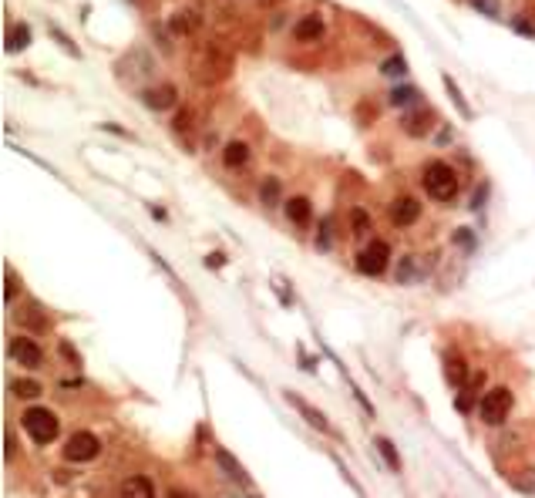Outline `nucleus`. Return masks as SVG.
<instances>
[{
    "mask_svg": "<svg viewBox=\"0 0 535 498\" xmlns=\"http://www.w3.org/2000/svg\"><path fill=\"white\" fill-rule=\"evenodd\" d=\"M101 454V441L94 438L92 431H75L68 444H64V458L68 461H94Z\"/></svg>",
    "mask_w": 535,
    "mask_h": 498,
    "instance_id": "obj_7",
    "label": "nucleus"
},
{
    "mask_svg": "<svg viewBox=\"0 0 535 498\" xmlns=\"http://www.w3.org/2000/svg\"><path fill=\"white\" fill-rule=\"evenodd\" d=\"M101 128H105V132H111V135H128V132H122L118 125H101Z\"/></svg>",
    "mask_w": 535,
    "mask_h": 498,
    "instance_id": "obj_41",
    "label": "nucleus"
},
{
    "mask_svg": "<svg viewBox=\"0 0 535 498\" xmlns=\"http://www.w3.org/2000/svg\"><path fill=\"white\" fill-rule=\"evenodd\" d=\"M206 266H213V270L226 266V253H209V256H206Z\"/></svg>",
    "mask_w": 535,
    "mask_h": 498,
    "instance_id": "obj_37",
    "label": "nucleus"
},
{
    "mask_svg": "<svg viewBox=\"0 0 535 498\" xmlns=\"http://www.w3.org/2000/svg\"><path fill=\"white\" fill-rule=\"evenodd\" d=\"M215 461H219V468L226 471L229 478H236L239 485H249V475H246V468L236 461V458H232L229 452H226V448H215Z\"/></svg>",
    "mask_w": 535,
    "mask_h": 498,
    "instance_id": "obj_17",
    "label": "nucleus"
},
{
    "mask_svg": "<svg viewBox=\"0 0 535 498\" xmlns=\"http://www.w3.org/2000/svg\"><path fill=\"white\" fill-rule=\"evenodd\" d=\"M51 34L58 37V44H61L64 51H68V54H75V58H81V51H77V44H75V41H71V37H68V34H64L61 27H54V24H51Z\"/></svg>",
    "mask_w": 535,
    "mask_h": 498,
    "instance_id": "obj_32",
    "label": "nucleus"
},
{
    "mask_svg": "<svg viewBox=\"0 0 535 498\" xmlns=\"http://www.w3.org/2000/svg\"><path fill=\"white\" fill-rule=\"evenodd\" d=\"M421 219V202L411 196H401L391 202V223L394 226H414Z\"/></svg>",
    "mask_w": 535,
    "mask_h": 498,
    "instance_id": "obj_10",
    "label": "nucleus"
},
{
    "mask_svg": "<svg viewBox=\"0 0 535 498\" xmlns=\"http://www.w3.org/2000/svg\"><path fill=\"white\" fill-rule=\"evenodd\" d=\"M351 226H353V232H357V236H367V232H370V216L364 209H353L351 212Z\"/></svg>",
    "mask_w": 535,
    "mask_h": 498,
    "instance_id": "obj_30",
    "label": "nucleus"
},
{
    "mask_svg": "<svg viewBox=\"0 0 535 498\" xmlns=\"http://www.w3.org/2000/svg\"><path fill=\"white\" fill-rule=\"evenodd\" d=\"M512 485L519 488L522 495H535V471H522V475H515Z\"/></svg>",
    "mask_w": 535,
    "mask_h": 498,
    "instance_id": "obj_31",
    "label": "nucleus"
},
{
    "mask_svg": "<svg viewBox=\"0 0 535 498\" xmlns=\"http://www.w3.org/2000/svg\"><path fill=\"white\" fill-rule=\"evenodd\" d=\"M424 192H428L434 202H451L458 196V172L448 166V162H431L424 166Z\"/></svg>",
    "mask_w": 535,
    "mask_h": 498,
    "instance_id": "obj_3",
    "label": "nucleus"
},
{
    "mask_svg": "<svg viewBox=\"0 0 535 498\" xmlns=\"http://www.w3.org/2000/svg\"><path fill=\"white\" fill-rule=\"evenodd\" d=\"M222 162H226V168H243L249 162V145L246 142H229L222 149Z\"/></svg>",
    "mask_w": 535,
    "mask_h": 498,
    "instance_id": "obj_21",
    "label": "nucleus"
},
{
    "mask_svg": "<svg viewBox=\"0 0 535 498\" xmlns=\"http://www.w3.org/2000/svg\"><path fill=\"white\" fill-rule=\"evenodd\" d=\"M115 75L122 85H132V88H141L145 81H152L155 77V61L152 54L145 51V47H135V51H128L125 58H118L115 64Z\"/></svg>",
    "mask_w": 535,
    "mask_h": 498,
    "instance_id": "obj_2",
    "label": "nucleus"
},
{
    "mask_svg": "<svg viewBox=\"0 0 535 498\" xmlns=\"http://www.w3.org/2000/svg\"><path fill=\"white\" fill-rule=\"evenodd\" d=\"M374 448H377V454L384 458V465L391 471H401V454H398V448L391 444V438H374Z\"/></svg>",
    "mask_w": 535,
    "mask_h": 498,
    "instance_id": "obj_23",
    "label": "nucleus"
},
{
    "mask_svg": "<svg viewBox=\"0 0 535 498\" xmlns=\"http://www.w3.org/2000/svg\"><path fill=\"white\" fill-rule=\"evenodd\" d=\"M444 378H448V384H451V387H461V384H465V378H468V367H465V361H461V357H448V361H444Z\"/></svg>",
    "mask_w": 535,
    "mask_h": 498,
    "instance_id": "obj_24",
    "label": "nucleus"
},
{
    "mask_svg": "<svg viewBox=\"0 0 535 498\" xmlns=\"http://www.w3.org/2000/svg\"><path fill=\"white\" fill-rule=\"evenodd\" d=\"M472 404H474V401H472V394H468V391H461V394H458V411H472Z\"/></svg>",
    "mask_w": 535,
    "mask_h": 498,
    "instance_id": "obj_39",
    "label": "nucleus"
},
{
    "mask_svg": "<svg viewBox=\"0 0 535 498\" xmlns=\"http://www.w3.org/2000/svg\"><path fill=\"white\" fill-rule=\"evenodd\" d=\"M118 498H155V488L145 475H132V478H125L122 482Z\"/></svg>",
    "mask_w": 535,
    "mask_h": 498,
    "instance_id": "obj_16",
    "label": "nucleus"
},
{
    "mask_svg": "<svg viewBox=\"0 0 535 498\" xmlns=\"http://www.w3.org/2000/svg\"><path fill=\"white\" fill-rule=\"evenodd\" d=\"M20 424H24V431L31 435L34 444H51V441L58 438V428H61L58 414L47 408H27L20 414Z\"/></svg>",
    "mask_w": 535,
    "mask_h": 498,
    "instance_id": "obj_4",
    "label": "nucleus"
},
{
    "mask_svg": "<svg viewBox=\"0 0 535 498\" xmlns=\"http://www.w3.org/2000/svg\"><path fill=\"white\" fill-rule=\"evenodd\" d=\"M4 47L14 54V51H24V47H31V27L27 24H14V27L7 30V41Z\"/></svg>",
    "mask_w": 535,
    "mask_h": 498,
    "instance_id": "obj_22",
    "label": "nucleus"
},
{
    "mask_svg": "<svg viewBox=\"0 0 535 498\" xmlns=\"http://www.w3.org/2000/svg\"><path fill=\"white\" fill-rule=\"evenodd\" d=\"M512 404H515V397H512L508 387H491V391L482 394V401H478V414H482V421L485 424L495 428V424H505Z\"/></svg>",
    "mask_w": 535,
    "mask_h": 498,
    "instance_id": "obj_5",
    "label": "nucleus"
},
{
    "mask_svg": "<svg viewBox=\"0 0 535 498\" xmlns=\"http://www.w3.org/2000/svg\"><path fill=\"white\" fill-rule=\"evenodd\" d=\"M381 75H387V77H401V75H408V61L401 58V54H398V58H387V61H384V64H381Z\"/></svg>",
    "mask_w": 535,
    "mask_h": 498,
    "instance_id": "obj_26",
    "label": "nucleus"
},
{
    "mask_svg": "<svg viewBox=\"0 0 535 498\" xmlns=\"http://www.w3.org/2000/svg\"><path fill=\"white\" fill-rule=\"evenodd\" d=\"M387 259H391V246L384 239H370V246L357 253V270L364 276H381L387 270Z\"/></svg>",
    "mask_w": 535,
    "mask_h": 498,
    "instance_id": "obj_6",
    "label": "nucleus"
},
{
    "mask_svg": "<svg viewBox=\"0 0 535 498\" xmlns=\"http://www.w3.org/2000/svg\"><path fill=\"white\" fill-rule=\"evenodd\" d=\"M11 394H14V397H24V401H31V397H37V394H44V387H41L37 380H31V378H17L14 384H11Z\"/></svg>",
    "mask_w": 535,
    "mask_h": 498,
    "instance_id": "obj_25",
    "label": "nucleus"
},
{
    "mask_svg": "<svg viewBox=\"0 0 535 498\" xmlns=\"http://www.w3.org/2000/svg\"><path fill=\"white\" fill-rule=\"evenodd\" d=\"M7 354H11V357H14L20 367H31V371L44 363V350L37 347L31 337H14V340L7 344Z\"/></svg>",
    "mask_w": 535,
    "mask_h": 498,
    "instance_id": "obj_8",
    "label": "nucleus"
},
{
    "mask_svg": "<svg viewBox=\"0 0 535 498\" xmlns=\"http://www.w3.org/2000/svg\"><path fill=\"white\" fill-rule=\"evenodd\" d=\"M512 27L519 30V34H525V37H535V27H532V24H529V20H515Z\"/></svg>",
    "mask_w": 535,
    "mask_h": 498,
    "instance_id": "obj_38",
    "label": "nucleus"
},
{
    "mask_svg": "<svg viewBox=\"0 0 535 498\" xmlns=\"http://www.w3.org/2000/svg\"><path fill=\"white\" fill-rule=\"evenodd\" d=\"M14 454H17V438H14V435H11V431H7V435H4V458L11 461Z\"/></svg>",
    "mask_w": 535,
    "mask_h": 498,
    "instance_id": "obj_35",
    "label": "nucleus"
},
{
    "mask_svg": "<svg viewBox=\"0 0 535 498\" xmlns=\"http://www.w3.org/2000/svg\"><path fill=\"white\" fill-rule=\"evenodd\" d=\"M279 199H283V185H279V179H276V175H266V179L260 182V202L266 206V209H273V206H279Z\"/></svg>",
    "mask_w": 535,
    "mask_h": 498,
    "instance_id": "obj_20",
    "label": "nucleus"
},
{
    "mask_svg": "<svg viewBox=\"0 0 535 498\" xmlns=\"http://www.w3.org/2000/svg\"><path fill=\"white\" fill-rule=\"evenodd\" d=\"M478 14H485V17H491V20H498V14H502V4L498 0H468Z\"/></svg>",
    "mask_w": 535,
    "mask_h": 498,
    "instance_id": "obj_29",
    "label": "nucleus"
},
{
    "mask_svg": "<svg viewBox=\"0 0 535 498\" xmlns=\"http://www.w3.org/2000/svg\"><path fill=\"white\" fill-rule=\"evenodd\" d=\"M168 27H172L175 37H192V34H199L202 17L199 11H175V14L168 17Z\"/></svg>",
    "mask_w": 535,
    "mask_h": 498,
    "instance_id": "obj_12",
    "label": "nucleus"
},
{
    "mask_svg": "<svg viewBox=\"0 0 535 498\" xmlns=\"http://www.w3.org/2000/svg\"><path fill=\"white\" fill-rule=\"evenodd\" d=\"M283 209H287V219H290V223H296V226H310V216H313V209H310V199L293 196Z\"/></svg>",
    "mask_w": 535,
    "mask_h": 498,
    "instance_id": "obj_18",
    "label": "nucleus"
},
{
    "mask_svg": "<svg viewBox=\"0 0 535 498\" xmlns=\"http://www.w3.org/2000/svg\"><path fill=\"white\" fill-rule=\"evenodd\" d=\"M61 357L68 363H75V367H81V354H77L75 347H71V344H68V340H61Z\"/></svg>",
    "mask_w": 535,
    "mask_h": 498,
    "instance_id": "obj_34",
    "label": "nucleus"
},
{
    "mask_svg": "<svg viewBox=\"0 0 535 498\" xmlns=\"http://www.w3.org/2000/svg\"><path fill=\"white\" fill-rule=\"evenodd\" d=\"M175 98H179L175 85H155V88L141 91V101H145L149 108H155V111H165V108H172V105H175Z\"/></svg>",
    "mask_w": 535,
    "mask_h": 498,
    "instance_id": "obj_14",
    "label": "nucleus"
},
{
    "mask_svg": "<svg viewBox=\"0 0 535 498\" xmlns=\"http://www.w3.org/2000/svg\"><path fill=\"white\" fill-rule=\"evenodd\" d=\"M417 101V91L414 88H394L391 91V105L394 108H408V105H414Z\"/></svg>",
    "mask_w": 535,
    "mask_h": 498,
    "instance_id": "obj_27",
    "label": "nucleus"
},
{
    "mask_svg": "<svg viewBox=\"0 0 535 498\" xmlns=\"http://www.w3.org/2000/svg\"><path fill=\"white\" fill-rule=\"evenodd\" d=\"M441 85H444V91L451 94V101H455V108H458V115H461V118H465V121H472V118H474V111H472V105L465 101V94H461L458 81H455V77H451V75H441Z\"/></svg>",
    "mask_w": 535,
    "mask_h": 498,
    "instance_id": "obj_19",
    "label": "nucleus"
},
{
    "mask_svg": "<svg viewBox=\"0 0 535 498\" xmlns=\"http://www.w3.org/2000/svg\"><path fill=\"white\" fill-rule=\"evenodd\" d=\"M283 397H287V404H293V408L300 411V418H303L310 428H317V431H323V435H334V428H330V421L323 418V411H317L310 401H306V397H300L296 391H287Z\"/></svg>",
    "mask_w": 535,
    "mask_h": 498,
    "instance_id": "obj_9",
    "label": "nucleus"
},
{
    "mask_svg": "<svg viewBox=\"0 0 535 498\" xmlns=\"http://www.w3.org/2000/svg\"><path fill=\"white\" fill-rule=\"evenodd\" d=\"M431 121H434L431 108H417V111H411V115H404V132H408L411 138H421V135H428L431 132Z\"/></svg>",
    "mask_w": 535,
    "mask_h": 498,
    "instance_id": "obj_15",
    "label": "nucleus"
},
{
    "mask_svg": "<svg viewBox=\"0 0 535 498\" xmlns=\"http://www.w3.org/2000/svg\"><path fill=\"white\" fill-rule=\"evenodd\" d=\"M172 128H175L179 135H182V132H192V111H189V108H182V111L172 118Z\"/></svg>",
    "mask_w": 535,
    "mask_h": 498,
    "instance_id": "obj_33",
    "label": "nucleus"
},
{
    "mask_svg": "<svg viewBox=\"0 0 535 498\" xmlns=\"http://www.w3.org/2000/svg\"><path fill=\"white\" fill-rule=\"evenodd\" d=\"M165 498H199L196 492H189V488H179V485H172L165 492Z\"/></svg>",
    "mask_w": 535,
    "mask_h": 498,
    "instance_id": "obj_36",
    "label": "nucleus"
},
{
    "mask_svg": "<svg viewBox=\"0 0 535 498\" xmlns=\"http://www.w3.org/2000/svg\"><path fill=\"white\" fill-rule=\"evenodd\" d=\"M455 239H458L461 246H468V249H472V229H458V236H455Z\"/></svg>",
    "mask_w": 535,
    "mask_h": 498,
    "instance_id": "obj_40",
    "label": "nucleus"
},
{
    "mask_svg": "<svg viewBox=\"0 0 535 498\" xmlns=\"http://www.w3.org/2000/svg\"><path fill=\"white\" fill-rule=\"evenodd\" d=\"M17 290H20V280H17V273L11 266H4V300L11 303L17 297Z\"/></svg>",
    "mask_w": 535,
    "mask_h": 498,
    "instance_id": "obj_28",
    "label": "nucleus"
},
{
    "mask_svg": "<svg viewBox=\"0 0 535 498\" xmlns=\"http://www.w3.org/2000/svg\"><path fill=\"white\" fill-rule=\"evenodd\" d=\"M293 37H296L300 44H313V41H320L323 37V17L320 14L300 17V20L293 24Z\"/></svg>",
    "mask_w": 535,
    "mask_h": 498,
    "instance_id": "obj_13",
    "label": "nucleus"
},
{
    "mask_svg": "<svg viewBox=\"0 0 535 498\" xmlns=\"http://www.w3.org/2000/svg\"><path fill=\"white\" fill-rule=\"evenodd\" d=\"M431 273V256H404L398 266V283H417Z\"/></svg>",
    "mask_w": 535,
    "mask_h": 498,
    "instance_id": "obj_11",
    "label": "nucleus"
},
{
    "mask_svg": "<svg viewBox=\"0 0 535 498\" xmlns=\"http://www.w3.org/2000/svg\"><path fill=\"white\" fill-rule=\"evenodd\" d=\"M236 68V54L222 41H206L192 51V61H189V71L199 85H219L226 81Z\"/></svg>",
    "mask_w": 535,
    "mask_h": 498,
    "instance_id": "obj_1",
    "label": "nucleus"
}]
</instances>
